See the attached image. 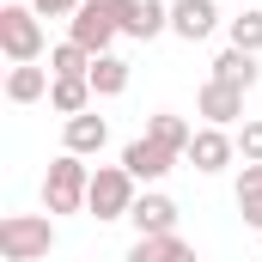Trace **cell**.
<instances>
[{
    "label": "cell",
    "mask_w": 262,
    "mask_h": 262,
    "mask_svg": "<svg viewBox=\"0 0 262 262\" xmlns=\"http://www.w3.org/2000/svg\"><path fill=\"white\" fill-rule=\"evenodd\" d=\"M55 250V213H6L0 220V262H43Z\"/></svg>",
    "instance_id": "cell-1"
},
{
    "label": "cell",
    "mask_w": 262,
    "mask_h": 262,
    "mask_svg": "<svg viewBox=\"0 0 262 262\" xmlns=\"http://www.w3.org/2000/svg\"><path fill=\"white\" fill-rule=\"evenodd\" d=\"M85 195H92V165L79 152L49 159V171H43V213H79Z\"/></svg>",
    "instance_id": "cell-2"
},
{
    "label": "cell",
    "mask_w": 262,
    "mask_h": 262,
    "mask_svg": "<svg viewBox=\"0 0 262 262\" xmlns=\"http://www.w3.org/2000/svg\"><path fill=\"white\" fill-rule=\"evenodd\" d=\"M43 49H49V43H43L37 6H31V0H25V6H18V0L0 6V55H6L12 67H25V61H43Z\"/></svg>",
    "instance_id": "cell-3"
},
{
    "label": "cell",
    "mask_w": 262,
    "mask_h": 262,
    "mask_svg": "<svg viewBox=\"0 0 262 262\" xmlns=\"http://www.w3.org/2000/svg\"><path fill=\"white\" fill-rule=\"evenodd\" d=\"M134 201H140V189H134L128 165H98L92 171V195H85V213L104 226V220H128Z\"/></svg>",
    "instance_id": "cell-4"
},
{
    "label": "cell",
    "mask_w": 262,
    "mask_h": 262,
    "mask_svg": "<svg viewBox=\"0 0 262 262\" xmlns=\"http://www.w3.org/2000/svg\"><path fill=\"white\" fill-rule=\"evenodd\" d=\"M67 37H73L79 49H92V55H110V43L122 37V25H116L110 0H85V6L67 18Z\"/></svg>",
    "instance_id": "cell-5"
},
{
    "label": "cell",
    "mask_w": 262,
    "mask_h": 262,
    "mask_svg": "<svg viewBox=\"0 0 262 262\" xmlns=\"http://www.w3.org/2000/svg\"><path fill=\"white\" fill-rule=\"evenodd\" d=\"M244 98H250V92L207 79V85L195 92V116L207 122V128H238V122H250V116H244Z\"/></svg>",
    "instance_id": "cell-6"
},
{
    "label": "cell",
    "mask_w": 262,
    "mask_h": 262,
    "mask_svg": "<svg viewBox=\"0 0 262 262\" xmlns=\"http://www.w3.org/2000/svg\"><path fill=\"white\" fill-rule=\"evenodd\" d=\"M122 165H128V177H134V183H165V177L177 171V152L140 134V140H128V146H122Z\"/></svg>",
    "instance_id": "cell-7"
},
{
    "label": "cell",
    "mask_w": 262,
    "mask_h": 262,
    "mask_svg": "<svg viewBox=\"0 0 262 262\" xmlns=\"http://www.w3.org/2000/svg\"><path fill=\"white\" fill-rule=\"evenodd\" d=\"M177 201L165 195V189H146V195L134 201V213H128V226H134V238H171L177 232Z\"/></svg>",
    "instance_id": "cell-8"
},
{
    "label": "cell",
    "mask_w": 262,
    "mask_h": 262,
    "mask_svg": "<svg viewBox=\"0 0 262 262\" xmlns=\"http://www.w3.org/2000/svg\"><path fill=\"white\" fill-rule=\"evenodd\" d=\"M232 159H238V134L207 128V122H201V128H195V140H189V165H195L201 177H220Z\"/></svg>",
    "instance_id": "cell-9"
},
{
    "label": "cell",
    "mask_w": 262,
    "mask_h": 262,
    "mask_svg": "<svg viewBox=\"0 0 262 262\" xmlns=\"http://www.w3.org/2000/svg\"><path fill=\"white\" fill-rule=\"evenodd\" d=\"M213 31H220V6H213V0H171V37L207 43Z\"/></svg>",
    "instance_id": "cell-10"
},
{
    "label": "cell",
    "mask_w": 262,
    "mask_h": 262,
    "mask_svg": "<svg viewBox=\"0 0 262 262\" xmlns=\"http://www.w3.org/2000/svg\"><path fill=\"white\" fill-rule=\"evenodd\" d=\"M61 140H67V152H79V159H92V152H104V146H110V122H104L98 110H85V116H67Z\"/></svg>",
    "instance_id": "cell-11"
},
{
    "label": "cell",
    "mask_w": 262,
    "mask_h": 262,
    "mask_svg": "<svg viewBox=\"0 0 262 262\" xmlns=\"http://www.w3.org/2000/svg\"><path fill=\"white\" fill-rule=\"evenodd\" d=\"M92 79L85 73H55V85H49V104H55V116H85L92 110Z\"/></svg>",
    "instance_id": "cell-12"
},
{
    "label": "cell",
    "mask_w": 262,
    "mask_h": 262,
    "mask_svg": "<svg viewBox=\"0 0 262 262\" xmlns=\"http://www.w3.org/2000/svg\"><path fill=\"white\" fill-rule=\"evenodd\" d=\"M213 79H220V85H238V92H250V85L262 79V67H256V55H250V49H232V43H226V49L213 55Z\"/></svg>",
    "instance_id": "cell-13"
},
{
    "label": "cell",
    "mask_w": 262,
    "mask_h": 262,
    "mask_svg": "<svg viewBox=\"0 0 262 262\" xmlns=\"http://www.w3.org/2000/svg\"><path fill=\"white\" fill-rule=\"evenodd\" d=\"M49 85H55V73H49V67L25 61V67H12V73H6V104H37V98H49Z\"/></svg>",
    "instance_id": "cell-14"
},
{
    "label": "cell",
    "mask_w": 262,
    "mask_h": 262,
    "mask_svg": "<svg viewBox=\"0 0 262 262\" xmlns=\"http://www.w3.org/2000/svg\"><path fill=\"white\" fill-rule=\"evenodd\" d=\"M146 140H159V146H171L177 159H189V140H195V128H189L177 110H152V116H146Z\"/></svg>",
    "instance_id": "cell-15"
},
{
    "label": "cell",
    "mask_w": 262,
    "mask_h": 262,
    "mask_svg": "<svg viewBox=\"0 0 262 262\" xmlns=\"http://www.w3.org/2000/svg\"><path fill=\"white\" fill-rule=\"evenodd\" d=\"M128 73L134 67L122 61V55H92V73H85V79H92L98 98H122V92H128Z\"/></svg>",
    "instance_id": "cell-16"
},
{
    "label": "cell",
    "mask_w": 262,
    "mask_h": 262,
    "mask_svg": "<svg viewBox=\"0 0 262 262\" xmlns=\"http://www.w3.org/2000/svg\"><path fill=\"white\" fill-rule=\"evenodd\" d=\"M128 262H195V244H183L177 232L171 238H134Z\"/></svg>",
    "instance_id": "cell-17"
},
{
    "label": "cell",
    "mask_w": 262,
    "mask_h": 262,
    "mask_svg": "<svg viewBox=\"0 0 262 262\" xmlns=\"http://www.w3.org/2000/svg\"><path fill=\"white\" fill-rule=\"evenodd\" d=\"M238 220L262 232V165H244L238 171Z\"/></svg>",
    "instance_id": "cell-18"
},
{
    "label": "cell",
    "mask_w": 262,
    "mask_h": 262,
    "mask_svg": "<svg viewBox=\"0 0 262 262\" xmlns=\"http://www.w3.org/2000/svg\"><path fill=\"white\" fill-rule=\"evenodd\" d=\"M226 31H232V49L262 55V6H244L238 18H226Z\"/></svg>",
    "instance_id": "cell-19"
},
{
    "label": "cell",
    "mask_w": 262,
    "mask_h": 262,
    "mask_svg": "<svg viewBox=\"0 0 262 262\" xmlns=\"http://www.w3.org/2000/svg\"><path fill=\"white\" fill-rule=\"evenodd\" d=\"M49 73H92V49H79L73 37L49 49Z\"/></svg>",
    "instance_id": "cell-20"
},
{
    "label": "cell",
    "mask_w": 262,
    "mask_h": 262,
    "mask_svg": "<svg viewBox=\"0 0 262 262\" xmlns=\"http://www.w3.org/2000/svg\"><path fill=\"white\" fill-rule=\"evenodd\" d=\"M238 159H244V165H262V122L256 116L238 122Z\"/></svg>",
    "instance_id": "cell-21"
},
{
    "label": "cell",
    "mask_w": 262,
    "mask_h": 262,
    "mask_svg": "<svg viewBox=\"0 0 262 262\" xmlns=\"http://www.w3.org/2000/svg\"><path fill=\"white\" fill-rule=\"evenodd\" d=\"M110 12H116L122 37H134V31H140V12H146V0H110Z\"/></svg>",
    "instance_id": "cell-22"
},
{
    "label": "cell",
    "mask_w": 262,
    "mask_h": 262,
    "mask_svg": "<svg viewBox=\"0 0 262 262\" xmlns=\"http://www.w3.org/2000/svg\"><path fill=\"white\" fill-rule=\"evenodd\" d=\"M31 6H37V18H73L85 0H31Z\"/></svg>",
    "instance_id": "cell-23"
},
{
    "label": "cell",
    "mask_w": 262,
    "mask_h": 262,
    "mask_svg": "<svg viewBox=\"0 0 262 262\" xmlns=\"http://www.w3.org/2000/svg\"><path fill=\"white\" fill-rule=\"evenodd\" d=\"M238 6H256V0H238Z\"/></svg>",
    "instance_id": "cell-24"
}]
</instances>
